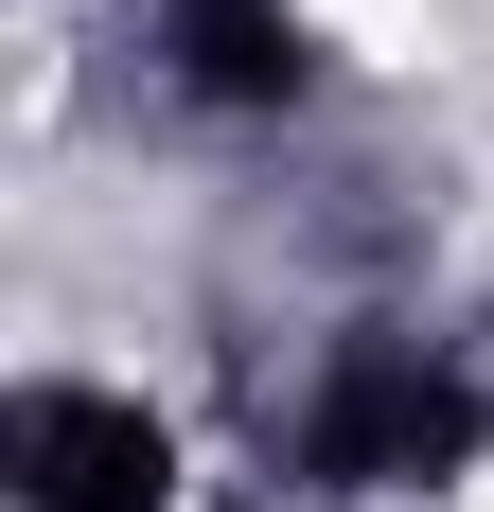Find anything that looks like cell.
Returning a JSON list of instances; mask_svg holds the SVG:
<instances>
[{
    "instance_id": "cell-1",
    "label": "cell",
    "mask_w": 494,
    "mask_h": 512,
    "mask_svg": "<svg viewBox=\"0 0 494 512\" xmlns=\"http://www.w3.org/2000/svg\"><path fill=\"white\" fill-rule=\"evenodd\" d=\"M494 460V318H336L265 389V477L300 495H459Z\"/></svg>"
},
{
    "instance_id": "cell-2",
    "label": "cell",
    "mask_w": 494,
    "mask_h": 512,
    "mask_svg": "<svg viewBox=\"0 0 494 512\" xmlns=\"http://www.w3.org/2000/svg\"><path fill=\"white\" fill-rule=\"evenodd\" d=\"M0 495L18 512H177V424L106 371H18L0 389Z\"/></svg>"
},
{
    "instance_id": "cell-3",
    "label": "cell",
    "mask_w": 494,
    "mask_h": 512,
    "mask_svg": "<svg viewBox=\"0 0 494 512\" xmlns=\"http://www.w3.org/2000/svg\"><path fill=\"white\" fill-rule=\"evenodd\" d=\"M142 53H159V89L195 106V124H300L318 106V0H159L142 18Z\"/></svg>"
}]
</instances>
